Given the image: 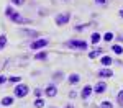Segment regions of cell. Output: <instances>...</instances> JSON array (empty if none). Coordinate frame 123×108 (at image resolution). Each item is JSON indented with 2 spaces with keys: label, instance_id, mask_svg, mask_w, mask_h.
Returning a JSON list of instances; mask_svg holds the SVG:
<instances>
[{
  "label": "cell",
  "instance_id": "6da1fadb",
  "mask_svg": "<svg viewBox=\"0 0 123 108\" xmlns=\"http://www.w3.org/2000/svg\"><path fill=\"white\" fill-rule=\"evenodd\" d=\"M64 46L69 48V49H72V51H85L89 44H87L85 41H82V39H69V41L64 43Z\"/></svg>",
  "mask_w": 123,
  "mask_h": 108
},
{
  "label": "cell",
  "instance_id": "7a4b0ae2",
  "mask_svg": "<svg viewBox=\"0 0 123 108\" xmlns=\"http://www.w3.org/2000/svg\"><path fill=\"white\" fill-rule=\"evenodd\" d=\"M28 92H30V88H28V85H25V84H17V87H15V90H13L15 97H18V98L26 97Z\"/></svg>",
  "mask_w": 123,
  "mask_h": 108
},
{
  "label": "cell",
  "instance_id": "3957f363",
  "mask_svg": "<svg viewBox=\"0 0 123 108\" xmlns=\"http://www.w3.org/2000/svg\"><path fill=\"white\" fill-rule=\"evenodd\" d=\"M48 43H49V41H48L46 38L35 39V41H33V43L30 44V49H31V51H38V49H44V48L48 46Z\"/></svg>",
  "mask_w": 123,
  "mask_h": 108
},
{
  "label": "cell",
  "instance_id": "277c9868",
  "mask_svg": "<svg viewBox=\"0 0 123 108\" xmlns=\"http://www.w3.org/2000/svg\"><path fill=\"white\" fill-rule=\"evenodd\" d=\"M69 20H71V11H64V13H61V15H57L54 21H56L57 26H64L69 23Z\"/></svg>",
  "mask_w": 123,
  "mask_h": 108
},
{
  "label": "cell",
  "instance_id": "5b68a950",
  "mask_svg": "<svg viewBox=\"0 0 123 108\" xmlns=\"http://www.w3.org/2000/svg\"><path fill=\"white\" fill-rule=\"evenodd\" d=\"M10 21H13V23H17V25H23V23H30L26 18H23L21 17V13L18 11H13V15L10 17Z\"/></svg>",
  "mask_w": 123,
  "mask_h": 108
},
{
  "label": "cell",
  "instance_id": "8992f818",
  "mask_svg": "<svg viewBox=\"0 0 123 108\" xmlns=\"http://www.w3.org/2000/svg\"><path fill=\"white\" fill-rule=\"evenodd\" d=\"M97 75H98V77H102V79H110V77H113V70H112V69H108V67L100 69V70L97 72Z\"/></svg>",
  "mask_w": 123,
  "mask_h": 108
},
{
  "label": "cell",
  "instance_id": "52a82bcc",
  "mask_svg": "<svg viewBox=\"0 0 123 108\" xmlns=\"http://www.w3.org/2000/svg\"><path fill=\"white\" fill-rule=\"evenodd\" d=\"M44 95H46V97H49V98H54L57 95L56 85H48V87L44 88Z\"/></svg>",
  "mask_w": 123,
  "mask_h": 108
},
{
  "label": "cell",
  "instance_id": "ba28073f",
  "mask_svg": "<svg viewBox=\"0 0 123 108\" xmlns=\"http://www.w3.org/2000/svg\"><path fill=\"white\" fill-rule=\"evenodd\" d=\"M20 33L25 34V36H30V38H38L39 36V31H36V29H28V28L20 29Z\"/></svg>",
  "mask_w": 123,
  "mask_h": 108
},
{
  "label": "cell",
  "instance_id": "9c48e42d",
  "mask_svg": "<svg viewBox=\"0 0 123 108\" xmlns=\"http://www.w3.org/2000/svg\"><path fill=\"white\" fill-rule=\"evenodd\" d=\"M92 92H94V88L90 87V85H85V87L80 90V98H82V100H87V98L92 95Z\"/></svg>",
  "mask_w": 123,
  "mask_h": 108
},
{
  "label": "cell",
  "instance_id": "30bf717a",
  "mask_svg": "<svg viewBox=\"0 0 123 108\" xmlns=\"http://www.w3.org/2000/svg\"><path fill=\"white\" fill-rule=\"evenodd\" d=\"M105 90H107V84H105V82H98V84L95 85V88H94V92H95V93H98V95L104 93Z\"/></svg>",
  "mask_w": 123,
  "mask_h": 108
},
{
  "label": "cell",
  "instance_id": "8fae6325",
  "mask_svg": "<svg viewBox=\"0 0 123 108\" xmlns=\"http://www.w3.org/2000/svg\"><path fill=\"white\" fill-rule=\"evenodd\" d=\"M102 52H104V49H100V48L94 49V51H90V52H89V59H95V57H98V56H102Z\"/></svg>",
  "mask_w": 123,
  "mask_h": 108
},
{
  "label": "cell",
  "instance_id": "7c38bea8",
  "mask_svg": "<svg viewBox=\"0 0 123 108\" xmlns=\"http://www.w3.org/2000/svg\"><path fill=\"white\" fill-rule=\"evenodd\" d=\"M113 62V59L110 57V56H104V57L100 59V64L104 66V67H110V64Z\"/></svg>",
  "mask_w": 123,
  "mask_h": 108
},
{
  "label": "cell",
  "instance_id": "4fadbf2b",
  "mask_svg": "<svg viewBox=\"0 0 123 108\" xmlns=\"http://www.w3.org/2000/svg\"><path fill=\"white\" fill-rule=\"evenodd\" d=\"M48 59V52L46 51H39L35 54V61H46Z\"/></svg>",
  "mask_w": 123,
  "mask_h": 108
},
{
  "label": "cell",
  "instance_id": "5bb4252c",
  "mask_svg": "<svg viewBox=\"0 0 123 108\" xmlns=\"http://www.w3.org/2000/svg\"><path fill=\"white\" fill-rule=\"evenodd\" d=\"M67 80H69V84H71V85H74V84H79V80H80V75H79V74H71Z\"/></svg>",
  "mask_w": 123,
  "mask_h": 108
},
{
  "label": "cell",
  "instance_id": "9a60e30c",
  "mask_svg": "<svg viewBox=\"0 0 123 108\" xmlns=\"http://www.w3.org/2000/svg\"><path fill=\"white\" fill-rule=\"evenodd\" d=\"M7 43H8V39H7V34H5V33H3V34H0V51H2V49H5Z\"/></svg>",
  "mask_w": 123,
  "mask_h": 108
},
{
  "label": "cell",
  "instance_id": "2e32d148",
  "mask_svg": "<svg viewBox=\"0 0 123 108\" xmlns=\"http://www.w3.org/2000/svg\"><path fill=\"white\" fill-rule=\"evenodd\" d=\"M3 107H10L12 103H13V97H3L2 98V102H0Z\"/></svg>",
  "mask_w": 123,
  "mask_h": 108
},
{
  "label": "cell",
  "instance_id": "e0dca14e",
  "mask_svg": "<svg viewBox=\"0 0 123 108\" xmlns=\"http://www.w3.org/2000/svg\"><path fill=\"white\" fill-rule=\"evenodd\" d=\"M100 39H102V36H100L98 33H92V36H90V43H92V44L100 43Z\"/></svg>",
  "mask_w": 123,
  "mask_h": 108
},
{
  "label": "cell",
  "instance_id": "ac0fdd59",
  "mask_svg": "<svg viewBox=\"0 0 123 108\" xmlns=\"http://www.w3.org/2000/svg\"><path fill=\"white\" fill-rule=\"evenodd\" d=\"M113 38H115V34L112 33V31H108V33H105L104 36H102V39H104L105 43H110V41H112Z\"/></svg>",
  "mask_w": 123,
  "mask_h": 108
},
{
  "label": "cell",
  "instance_id": "d6986e66",
  "mask_svg": "<svg viewBox=\"0 0 123 108\" xmlns=\"http://www.w3.org/2000/svg\"><path fill=\"white\" fill-rule=\"evenodd\" d=\"M112 51H113L115 54H118V56L123 54V48L120 46V44H113V46H112Z\"/></svg>",
  "mask_w": 123,
  "mask_h": 108
},
{
  "label": "cell",
  "instance_id": "ffe728a7",
  "mask_svg": "<svg viewBox=\"0 0 123 108\" xmlns=\"http://www.w3.org/2000/svg\"><path fill=\"white\" fill-rule=\"evenodd\" d=\"M117 103L120 105V108H123V90H120L117 95Z\"/></svg>",
  "mask_w": 123,
  "mask_h": 108
},
{
  "label": "cell",
  "instance_id": "44dd1931",
  "mask_svg": "<svg viewBox=\"0 0 123 108\" xmlns=\"http://www.w3.org/2000/svg\"><path fill=\"white\" fill-rule=\"evenodd\" d=\"M62 75H64L62 72H54V74H53V80H54V82H61V80H62Z\"/></svg>",
  "mask_w": 123,
  "mask_h": 108
},
{
  "label": "cell",
  "instance_id": "7402d4cb",
  "mask_svg": "<svg viewBox=\"0 0 123 108\" xmlns=\"http://www.w3.org/2000/svg\"><path fill=\"white\" fill-rule=\"evenodd\" d=\"M35 107L36 108H43L44 107V100H43V98H36V100H35Z\"/></svg>",
  "mask_w": 123,
  "mask_h": 108
},
{
  "label": "cell",
  "instance_id": "603a6c76",
  "mask_svg": "<svg viewBox=\"0 0 123 108\" xmlns=\"http://www.w3.org/2000/svg\"><path fill=\"white\" fill-rule=\"evenodd\" d=\"M100 107H102V108H113V103H112L110 100H104Z\"/></svg>",
  "mask_w": 123,
  "mask_h": 108
},
{
  "label": "cell",
  "instance_id": "cb8c5ba5",
  "mask_svg": "<svg viewBox=\"0 0 123 108\" xmlns=\"http://www.w3.org/2000/svg\"><path fill=\"white\" fill-rule=\"evenodd\" d=\"M13 11H15V10H13V7H5V17H12V15H13Z\"/></svg>",
  "mask_w": 123,
  "mask_h": 108
},
{
  "label": "cell",
  "instance_id": "d4e9b609",
  "mask_svg": "<svg viewBox=\"0 0 123 108\" xmlns=\"http://www.w3.org/2000/svg\"><path fill=\"white\" fill-rule=\"evenodd\" d=\"M10 82H13V84H20V80H21V77H18V75H10L8 77Z\"/></svg>",
  "mask_w": 123,
  "mask_h": 108
},
{
  "label": "cell",
  "instance_id": "484cf974",
  "mask_svg": "<svg viewBox=\"0 0 123 108\" xmlns=\"http://www.w3.org/2000/svg\"><path fill=\"white\" fill-rule=\"evenodd\" d=\"M43 93H44V90H41V88H35V95H36V98H41V97H43Z\"/></svg>",
  "mask_w": 123,
  "mask_h": 108
},
{
  "label": "cell",
  "instance_id": "4316f807",
  "mask_svg": "<svg viewBox=\"0 0 123 108\" xmlns=\"http://www.w3.org/2000/svg\"><path fill=\"white\" fill-rule=\"evenodd\" d=\"M87 26H89V25H77V26H74V29H76V31H84Z\"/></svg>",
  "mask_w": 123,
  "mask_h": 108
},
{
  "label": "cell",
  "instance_id": "83f0119b",
  "mask_svg": "<svg viewBox=\"0 0 123 108\" xmlns=\"http://www.w3.org/2000/svg\"><path fill=\"white\" fill-rule=\"evenodd\" d=\"M95 3H97V5H100V7H105V5L108 3V0H95Z\"/></svg>",
  "mask_w": 123,
  "mask_h": 108
},
{
  "label": "cell",
  "instance_id": "f1b7e54d",
  "mask_svg": "<svg viewBox=\"0 0 123 108\" xmlns=\"http://www.w3.org/2000/svg\"><path fill=\"white\" fill-rule=\"evenodd\" d=\"M12 3H13V5H23V3H25V0H12Z\"/></svg>",
  "mask_w": 123,
  "mask_h": 108
},
{
  "label": "cell",
  "instance_id": "f546056e",
  "mask_svg": "<svg viewBox=\"0 0 123 108\" xmlns=\"http://www.w3.org/2000/svg\"><path fill=\"white\" fill-rule=\"evenodd\" d=\"M76 97H77V93L74 90H71V92H69V98H76Z\"/></svg>",
  "mask_w": 123,
  "mask_h": 108
},
{
  "label": "cell",
  "instance_id": "4dcf8cb0",
  "mask_svg": "<svg viewBox=\"0 0 123 108\" xmlns=\"http://www.w3.org/2000/svg\"><path fill=\"white\" fill-rule=\"evenodd\" d=\"M5 82H7V77H5V75H0V85L5 84Z\"/></svg>",
  "mask_w": 123,
  "mask_h": 108
},
{
  "label": "cell",
  "instance_id": "1f68e13d",
  "mask_svg": "<svg viewBox=\"0 0 123 108\" xmlns=\"http://www.w3.org/2000/svg\"><path fill=\"white\" fill-rule=\"evenodd\" d=\"M117 39H118V43H123V36H117Z\"/></svg>",
  "mask_w": 123,
  "mask_h": 108
},
{
  "label": "cell",
  "instance_id": "d6a6232c",
  "mask_svg": "<svg viewBox=\"0 0 123 108\" xmlns=\"http://www.w3.org/2000/svg\"><path fill=\"white\" fill-rule=\"evenodd\" d=\"M66 108H76V107H74L72 103H67V105H66Z\"/></svg>",
  "mask_w": 123,
  "mask_h": 108
},
{
  "label": "cell",
  "instance_id": "836d02e7",
  "mask_svg": "<svg viewBox=\"0 0 123 108\" xmlns=\"http://www.w3.org/2000/svg\"><path fill=\"white\" fill-rule=\"evenodd\" d=\"M118 15H120V18H123V8L120 10V13H118Z\"/></svg>",
  "mask_w": 123,
  "mask_h": 108
}]
</instances>
